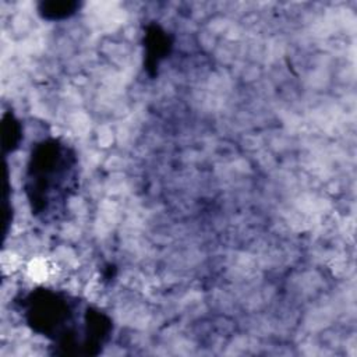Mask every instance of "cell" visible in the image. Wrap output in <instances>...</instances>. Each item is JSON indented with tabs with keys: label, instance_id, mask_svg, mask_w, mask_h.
I'll use <instances>...</instances> for the list:
<instances>
[{
	"label": "cell",
	"instance_id": "cell-3",
	"mask_svg": "<svg viewBox=\"0 0 357 357\" xmlns=\"http://www.w3.org/2000/svg\"><path fill=\"white\" fill-rule=\"evenodd\" d=\"M142 68L149 78L159 75L162 64L174 49V35L158 21H148L142 26Z\"/></svg>",
	"mask_w": 357,
	"mask_h": 357
},
{
	"label": "cell",
	"instance_id": "cell-4",
	"mask_svg": "<svg viewBox=\"0 0 357 357\" xmlns=\"http://www.w3.org/2000/svg\"><path fill=\"white\" fill-rule=\"evenodd\" d=\"M82 3L78 0H42L38 3L36 10L39 17L47 22H61L74 17Z\"/></svg>",
	"mask_w": 357,
	"mask_h": 357
},
{
	"label": "cell",
	"instance_id": "cell-1",
	"mask_svg": "<svg viewBox=\"0 0 357 357\" xmlns=\"http://www.w3.org/2000/svg\"><path fill=\"white\" fill-rule=\"evenodd\" d=\"M13 305L24 324L49 342L52 356H99L114 333L106 311L67 290L36 286L20 293Z\"/></svg>",
	"mask_w": 357,
	"mask_h": 357
},
{
	"label": "cell",
	"instance_id": "cell-5",
	"mask_svg": "<svg viewBox=\"0 0 357 357\" xmlns=\"http://www.w3.org/2000/svg\"><path fill=\"white\" fill-rule=\"evenodd\" d=\"M1 120H3L1 142H3L4 155L14 153L21 146V141L24 138L22 124L13 112H4Z\"/></svg>",
	"mask_w": 357,
	"mask_h": 357
},
{
	"label": "cell",
	"instance_id": "cell-2",
	"mask_svg": "<svg viewBox=\"0 0 357 357\" xmlns=\"http://www.w3.org/2000/svg\"><path fill=\"white\" fill-rule=\"evenodd\" d=\"M79 187V158L61 137L33 142L22 173V191L31 215L43 225L64 219Z\"/></svg>",
	"mask_w": 357,
	"mask_h": 357
}]
</instances>
